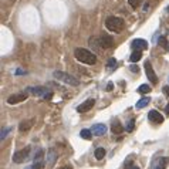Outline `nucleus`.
Returning <instances> with one entry per match:
<instances>
[{
  "mask_svg": "<svg viewBox=\"0 0 169 169\" xmlns=\"http://www.w3.org/2000/svg\"><path fill=\"white\" fill-rule=\"evenodd\" d=\"M74 56L77 60L81 61V63H84V64L93 66V64L97 63V56H95L94 53H91L89 50H87V48H75Z\"/></svg>",
  "mask_w": 169,
  "mask_h": 169,
  "instance_id": "obj_1",
  "label": "nucleus"
},
{
  "mask_svg": "<svg viewBox=\"0 0 169 169\" xmlns=\"http://www.w3.org/2000/svg\"><path fill=\"white\" fill-rule=\"evenodd\" d=\"M105 27L108 28L109 31L119 33L122 28H124V20L119 19V17H115V16L107 17V20H105Z\"/></svg>",
  "mask_w": 169,
  "mask_h": 169,
  "instance_id": "obj_2",
  "label": "nucleus"
},
{
  "mask_svg": "<svg viewBox=\"0 0 169 169\" xmlns=\"http://www.w3.org/2000/svg\"><path fill=\"white\" fill-rule=\"evenodd\" d=\"M54 78H57L58 81L64 83V84H68V85H78V80L73 77V75L67 74V73H63V71H54Z\"/></svg>",
  "mask_w": 169,
  "mask_h": 169,
  "instance_id": "obj_3",
  "label": "nucleus"
},
{
  "mask_svg": "<svg viewBox=\"0 0 169 169\" xmlns=\"http://www.w3.org/2000/svg\"><path fill=\"white\" fill-rule=\"evenodd\" d=\"M30 152H31V146H26V148H23L21 151H19V152L14 154L13 161L16 164H23V162H26V161L28 159Z\"/></svg>",
  "mask_w": 169,
  "mask_h": 169,
  "instance_id": "obj_4",
  "label": "nucleus"
},
{
  "mask_svg": "<svg viewBox=\"0 0 169 169\" xmlns=\"http://www.w3.org/2000/svg\"><path fill=\"white\" fill-rule=\"evenodd\" d=\"M145 73H146V77L149 78V81L152 84H156L158 83V78H156V74L154 68H152V64H151V61H145Z\"/></svg>",
  "mask_w": 169,
  "mask_h": 169,
  "instance_id": "obj_5",
  "label": "nucleus"
},
{
  "mask_svg": "<svg viewBox=\"0 0 169 169\" xmlns=\"http://www.w3.org/2000/svg\"><path fill=\"white\" fill-rule=\"evenodd\" d=\"M132 48H134V51L146 50V48H148V41H146V40H142V38H135V40L132 41Z\"/></svg>",
  "mask_w": 169,
  "mask_h": 169,
  "instance_id": "obj_6",
  "label": "nucleus"
},
{
  "mask_svg": "<svg viewBox=\"0 0 169 169\" xmlns=\"http://www.w3.org/2000/svg\"><path fill=\"white\" fill-rule=\"evenodd\" d=\"M26 98H27V94H24V93L13 94L7 98V102H9L10 105H13V104H17V102H23V101H26Z\"/></svg>",
  "mask_w": 169,
  "mask_h": 169,
  "instance_id": "obj_7",
  "label": "nucleus"
},
{
  "mask_svg": "<svg viewBox=\"0 0 169 169\" xmlns=\"http://www.w3.org/2000/svg\"><path fill=\"white\" fill-rule=\"evenodd\" d=\"M95 104V99H87L85 102H83L81 105L77 107V112H88L89 109L94 107Z\"/></svg>",
  "mask_w": 169,
  "mask_h": 169,
  "instance_id": "obj_8",
  "label": "nucleus"
},
{
  "mask_svg": "<svg viewBox=\"0 0 169 169\" xmlns=\"http://www.w3.org/2000/svg\"><path fill=\"white\" fill-rule=\"evenodd\" d=\"M148 118H149V121L156 122V124H162V122H164V117H162V115H161L158 111H155V109L149 111V114H148Z\"/></svg>",
  "mask_w": 169,
  "mask_h": 169,
  "instance_id": "obj_9",
  "label": "nucleus"
},
{
  "mask_svg": "<svg viewBox=\"0 0 169 169\" xmlns=\"http://www.w3.org/2000/svg\"><path fill=\"white\" fill-rule=\"evenodd\" d=\"M168 164H169V158L162 156V158H159V159H156V162L154 164L152 169H165L166 166H168Z\"/></svg>",
  "mask_w": 169,
  "mask_h": 169,
  "instance_id": "obj_10",
  "label": "nucleus"
},
{
  "mask_svg": "<svg viewBox=\"0 0 169 169\" xmlns=\"http://www.w3.org/2000/svg\"><path fill=\"white\" fill-rule=\"evenodd\" d=\"M91 132H93V135H104L107 132V127L104 124H95L94 127L91 128Z\"/></svg>",
  "mask_w": 169,
  "mask_h": 169,
  "instance_id": "obj_11",
  "label": "nucleus"
},
{
  "mask_svg": "<svg viewBox=\"0 0 169 169\" xmlns=\"http://www.w3.org/2000/svg\"><path fill=\"white\" fill-rule=\"evenodd\" d=\"M27 93H30V94H33V95H44L47 94V89L44 88V87H28L27 88Z\"/></svg>",
  "mask_w": 169,
  "mask_h": 169,
  "instance_id": "obj_12",
  "label": "nucleus"
},
{
  "mask_svg": "<svg viewBox=\"0 0 169 169\" xmlns=\"http://www.w3.org/2000/svg\"><path fill=\"white\" fill-rule=\"evenodd\" d=\"M112 44H114V40L111 38V36H108V34H104L102 37H101V46H102L104 48H109Z\"/></svg>",
  "mask_w": 169,
  "mask_h": 169,
  "instance_id": "obj_13",
  "label": "nucleus"
},
{
  "mask_svg": "<svg viewBox=\"0 0 169 169\" xmlns=\"http://www.w3.org/2000/svg\"><path fill=\"white\" fill-rule=\"evenodd\" d=\"M33 124H34L33 119H26V121H23V122H21V124L19 125V129H20L21 132H26V131H28V129H31Z\"/></svg>",
  "mask_w": 169,
  "mask_h": 169,
  "instance_id": "obj_14",
  "label": "nucleus"
},
{
  "mask_svg": "<svg viewBox=\"0 0 169 169\" xmlns=\"http://www.w3.org/2000/svg\"><path fill=\"white\" fill-rule=\"evenodd\" d=\"M80 135L83 139H87V141H91L93 139V132H91V129H83L80 132Z\"/></svg>",
  "mask_w": 169,
  "mask_h": 169,
  "instance_id": "obj_15",
  "label": "nucleus"
},
{
  "mask_svg": "<svg viewBox=\"0 0 169 169\" xmlns=\"http://www.w3.org/2000/svg\"><path fill=\"white\" fill-rule=\"evenodd\" d=\"M56 152H54V149H50L48 151V162H47V165L51 168L53 165H54V162H56Z\"/></svg>",
  "mask_w": 169,
  "mask_h": 169,
  "instance_id": "obj_16",
  "label": "nucleus"
},
{
  "mask_svg": "<svg viewBox=\"0 0 169 169\" xmlns=\"http://www.w3.org/2000/svg\"><path fill=\"white\" fill-rule=\"evenodd\" d=\"M44 158V151L43 149H38L37 152H36V155H34V159L33 162L34 164H41V159Z\"/></svg>",
  "mask_w": 169,
  "mask_h": 169,
  "instance_id": "obj_17",
  "label": "nucleus"
},
{
  "mask_svg": "<svg viewBox=\"0 0 169 169\" xmlns=\"http://www.w3.org/2000/svg\"><path fill=\"white\" fill-rule=\"evenodd\" d=\"M111 131H112L114 134H121L122 132V124H119L118 121H115L112 125H111Z\"/></svg>",
  "mask_w": 169,
  "mask_h": 169,
  "instance_id": "obj_18",
  "label": "nucleus"
},
{
  "mask_svg": "<svg viewBox=\"0 0 169 169\" xmlns=\"http://www.w3.org/2000/svg\"><path fill=\"white\" fill-rule=\"evenodd\" d=\"M149 101H151V98L149 97H145V98H141L138 102H136V108L139 109V108H144V107H146L148 104H149Z\"/></svg>",
  "mask_w": 169,
  "mask_h": 169,
  "instance_id": "obj_19",
  "label": "nucleus"
},
{
  "mask_svg": "<svg viewBox=\"0 0 169 169\" xmlns=\"http://www.w3.org/2000/svg\"><path fill=\"white\" fill-rule=\"evenodd\" d=\"M94 155H95V159L101 161L104 156H105V149H104V148H97L94 152Z\"/></svg>",
  "mask_w": 169,
  "mask_h": 169,
  "instance_id": "obj_20",
  "label": "nucleus"
},
{
  "mask_svg": "<svg viewBox=\"0 0 169 169\" xmlns=\"http://www.w3.org/2000/svg\"><path fill=\"white\" fill-rule=\"evenodd\" d=\"M142 58V53L141 51H134L131 54V57H129V60L132 61V63H136V61H139Z\"/></svg>",
  "mask_w": 169,
  "mask_h": 169,
  "instance_id": "obj_21",
  "label": "nucleus"
},
{
  "mask_svg": "<svg viewBox=\"0 0 169 169\" xmlns=\"http://www.w3.org/2000/svg\"><path fill=\"white\" fill-rule=\"evenodd\" d=\"M138 93H139V94H149V93H151V87H149V85H146V84L141 85V87L138 88Z\"/></svg>",
  "mask_w": 169,
  "mask_h": 169,
  "instance_id": "obj_22",
  "label": "nucleus"
},
{
  "mask_svg": "<svg viewBox=\"0 0 169 169\" xmlns=\"http://www.w3.org/2000/svg\"><path fill=\"white\" fill-rule=\"evenodd\" d=\"M159 44H161V46H162L164 48H166V50L169 48V43L166 41V40H165L164 37H159Z\"/></svg>",
  "mask_w": 169,
  "mask_h": 169,
  "instance_id": "obj_23",
  "label": "nucleus"
},
{
  "mask_svg": "<svg viewBox=\"0 0 169 169\" xmlns=\"http://www.w3.org/2000/svg\"><path fill=\"white\" fill-rule=\"evenodd\" d=\"M9 132H10V127L9 128H3V129H2V135H0V138H2V139H5Z\"/></svg>",
  "mask_w": 169,
  "mask_h": 169,
  "instance_id": "obj_24",
  "label": "nucleus"
},
{
  "mask_svg": "<svg viewBox=\"0 0 169 169\" xmlns=\"http://www.w3.org/2000/svg\"><path fill=\"white\" fill-rule=\"evenodd\" d=\"M134 124H135L134 119H129V121H128V125H127V131L128 132H132V129H134Z\"/></svg>",
  "mask_w": 169,
  "mask_h": 169,
  "instance_id": "obj_25",
  "label": "nucleus"
},
{
  "mask_svg": "<svg viewBox=\"0 0 169 169\" xmlns=\"http://www.w3.org/2000/svg\"><path fill=\"white\" fill-rule=\"evenodd\" d=\"M128 3H129V5H131L132 7L135 9V7H138V6H139V3H141V0H128Z\"/></svg>",
  "mask_w": 169,
  "mask_h": 169,
  "instance_id": "obj_26",
  "label": "nucleus"
},
{
  "mask_svg": "<svg viewBox=\"0 0 169 169\" xmlns=\"http://www.w3.org/2000/svg\"><path fill=\"white\" fill-rule=\"evenodd\" d=\"M115 64H117V60H115V58H111V60L108 61L107 67H108V68H115Z\"/></svg>",
  "mask_w": 169,
  "mask_h": 169,
  "instance_id": "obj_27",
  "label": "nucleus"
},
{
  "mask_svg": "<svg viewBox=\"0 0 169 169\" xmlns=\"http://www.w3.org/2000/svg\"><path fill=\"white\" fill-rule=\"evenodd\" d=\"M43 168V164H34V165H31V166H28V168H26V169H41Z\"/></svg>",
  "mask_w": 169,
  "mask_h": 169,
  "instance_id": "obj_28",
  "label": "nucleus"
},
{
  "mask_svg": "<svg viewBox=\"0 0 169 169\" xmlns=\"http://www.w3.org/2000/svg\"><path fill=\"white\" fill-rule=\"evenodd\" d=\"M112 88H114V85H112V83H109V84L107 85V91H112Z\"/></svg>",
  "mask_w": 169,
  "mask_h": 169,
  "instance_id": "obj_29",
  "label": "nucleus"
},
{
  "mask_svg": "<svg viewBox=\"0 0 169 169\" xmlns=\"http://www.w3.org/2000/svg\"><path fill=\"white\" fill-rule=\"evenodd\" d=\"M43 98H46V99H50V98H51V93H47V94L44 95V97H43Z\"/></svg>",
  "mask_w": 169,
  "mask_h": 169,
  "instance_id": "obj_30",
  "label": "nucleus"
},
{
  "mask_svg": "<svg viewBox=\"0 0 169 169\" xmlns=\"http://www.w3.org/2000/svg\"><path fill=\"white\" fill-rule=\"evenodd\" d=\"M131 71H134V73H138V68H136V66H132L131 67Z\"/></svg>",
  "mask_w": 169,
  "mask_h": 169,
  "instance_id": "obj_31",
  "label": "nucleus"
},
{
  "mask_svg": "<svg viewBox=\"0 0 169 169\" xmlns=\"http://www.w3.org/2000/svg\"><path fill=\"white\" fill-rule=\"evenodd\" d=\"M169 93V88L168 87H164V94H168Z\"/></svg>",
  "mask_w": 169,
  "mask_h": 169,
  "instance_id": "obj_32",
  "label": "nucleus"
},
{
  "mask_svg": "<svg viewBox=\"0 0 169 169\" xmlns=\"http://www.w3.org/2000/svg\"><path fill=\"white\" fill-rule=\"evenodd\" d=\"M165 111H166V114H168V115H169V104H168V105H166V108H165Z\"/></svg>",
  "mask_w": 169,
  "mask_h": 169,
  "instance_id": "obj_33",
  "label": "nucleus"
},
{
  "mask_svg": "<svg viewBox=\"0 0 169 169\" xmlns=\"http://www.w3.org/2000/svg\"><path fill=\"white\" fill-rule=\"evenodd\" d=\"M63 169H71V168H70V166H67V168H63Z\"/></svg>",
  "mask_w": 169,
  "mask_h": 169,
  "instance_id": "obj_34",
  "label": "nucleus"
},
{
  "mask_svg": "<svg viewBox=\"0 0 169 169\" xmlns=\"http://www.w3.org/2000/svg\"><path fill=\"white\" fill-rule=\"evenodd\" d=\"M131 169H139V168H131Z\"/></svg>",
  "mask_w": 169,
  "mask_h": 169,
  "instance_id": "obj_35",
  "label": "nucleus"
}]
</instances>
